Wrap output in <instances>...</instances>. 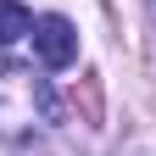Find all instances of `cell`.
<instances>
[{"instance_id":"1","label":"cell","mask_w":156,"mask_h":156,"mask_svg":"<svg viewBox=\"0 0 156 156\" xmlns=\"http://www.w3.org/2000/svg\"><path fill=\"white\" fill-rule=\"evenodd\" d=\"M62 123V95L45 78V67L28 62H0V140L11 151L45 145Z\"/></svg>"},{"instance_id":"2","label":"cell","mask_w":156,"mask_h":156,"mask_svg":"<svg viewBox=\"0 0 156 156\" xmlns=\"http://www.w3.org/2000/svg\"><path fill=\"white\" fill-rule=\"evenodd\" d=\"M34 56H39V67L45 73H56V67H73L78 62V34H73V23L67 17H34Z\"/></svg>"},{"instance_id":"3","label":"cell","mask_w":156,"mask_h":156,"mask_svg":"<svg viewBox=\"0 0 156 156\" xmlns=\"http://www.w3.org/2000/svg\"><path fill=\"white\" fill-rule=\"evenodd\" d=\"M28 34H34V11H28V6H17V0H0V50L23 45Z\"/></svg>"},{"instance_id":"4","label":"cell","mask_w":156,"mask_h":156,"mask_svg":"<svg viewBox=\"0 0 156 156\" xmlns=\"http://www.w3.org/2000/svg\"><path fill=\"white\" fill-rule=\"evenodd\" d=\"M151 17H156V0H151Z\"/></svg>"}]
</instances>
